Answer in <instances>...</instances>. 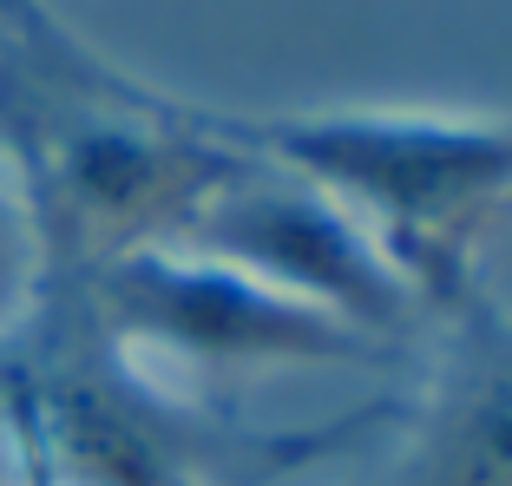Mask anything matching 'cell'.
<instances>
[{
  "instance_id": "obj_1",
  "label": "cell",
  "mask_w": 512,
  "mask_h": 486,
  "mask_svg": "<svg viewBox=\"0 0 512 486\" xmlns=\"http://www.w3.org/2000/svg\"><path fill=\"white\" fill-rule=\"evenodd\" d=\"M230 145L329 191L414 296H460L473 237L512 198V119L473 112H296L230 119Z\"/></svg>"
},
{
  "instance_id": "obj_2",
  "label": "cell",
  "mask_w": 512,
  "mask_h": 486,
  "mask_svg": "<svg viewBox=\"0 0 512 486\" xmlns=\"http://www.w3.org/2000/svg\"><path fill=\"white\" fill-rule=\"evenodd\" d=\"M73 283L92 322L132 355H165L197 375H250V368H309V362H381L388 342L256 283L230 263L191 250H132Z\"/></svg>"
},
{
  "instance_id": "obj_3",
  "label": "cell",
  "mask_w": 512,
  "mask_h": 486,
  "mask_svg": "<svg viewBox=\"0 0 512 486\" xmlns=\"http://www.w3.org/2000/svg\"><path fill=\"white\" fill-rule=\"evenodd\" d=\"M165 250L230 263V270L283 289V296L375 335L388 349L414 322V303H421L407 289V276L381 257V243L329 191H316L309 178H296V171L270 165L256 152H243V165L197 204V217Z\"/></svg>"
},
{
  "instance_id": "obj_4",
  "label": "cell",
  "mask_w": 512,
  "mask_h": 486,
  "mask_svg": "<svg viewBox=\"0 0 512 486\" xmlns=\"http://www.w3.org/2000/svg\"><path fill=\"white\" fill-rule=\"evenodd\" d=\"M388 486H512V322L453 355Z\"/></svg>"
},
{
  "instance_id": "obj_5",
  "label": "cell",
  "mask_w": 512,
  "mask_h": 486,
  "mask_svg": "<svg viewBox=\"0 0 512 486\" xmlns=\"http://www.w3.org/2000/svg\"><path fill=\"white\" fill-rule=\"evenodd\" d=\"M46 289H53V263H46V230L33 211V191L20 178L14 152L0 145V362L27 342L40 322Z\"/></svg>"
},
{
  "instance_id": "obj_6",
  "label": "cell",
  "mask_w": 512,
  "mask_h": 486,
  "mask_svg": "<svg viewBox=\"0 0 512 486\" xmlns=\"http://www.w3.org/2000/svg\"><path fill=\"white\" fill-rule=\"evenodd\" d=\"M0 53L33 60V66H92L99 60L46 0H0Z\"/></svg>"
},
{
  "instance_id": "obj_7",
  "label": "cell",
  "mask_w": 512,
  "mask_h": 486,
  "mask_svg": "<svg viewBox=\"0 0 512 486\" xmlns=\"http://www.w3.org/2000/svg\"><path fill=\"white\" fill-rule=\"evenodd\" d=\"M7 480H27L20 467V441H14V414H7V388H0V486Z\"/></svg>"
},
{
  "instance_id": "obj_8",
  "label": "cell",
  "mask_w": 512,
  "mask_h": 486,
  "mask_svg": "<svg viewBox=\"0 0 512 486\" xmlns=\"http://www.w3.org/2000/svg\"><path fill=\"white\" fill-rule=\"evenodd\" d=\"M27 486H33V480H27Z\"/></svg>"
}]
</instances>
